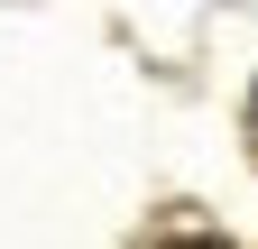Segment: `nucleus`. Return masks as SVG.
I'll list each match as a JSON object with an SVG mask.
<instances>
[{"mask_svg": "<svg viewBox=\"0 0 258 249\" xmlns=\"http://www.w3.org/2000/svg\"><path fill=\"white\" fill-rule=\"evenodd\" d=\"M157 249H231V240H212V231H184V240H157Z\"/></svg>", "mask_w": 258, "mask_h": 249, "instance_id": "f257e3e1", "label": "nucleus"}, {"mask_svg": "<svg viewBox=\"0 0 258 249\" xmlns=\"http://www.w3.org/2000/svg\"><path fill=\"white\" fill-rule=\"evenodd\" d=\"M249 130H258V83H249Z\"/></svg>", "mask_w": 258, "mask_h": 249, "instance_id": "f03ea898", "label": "nucleus"}]
</instances>
